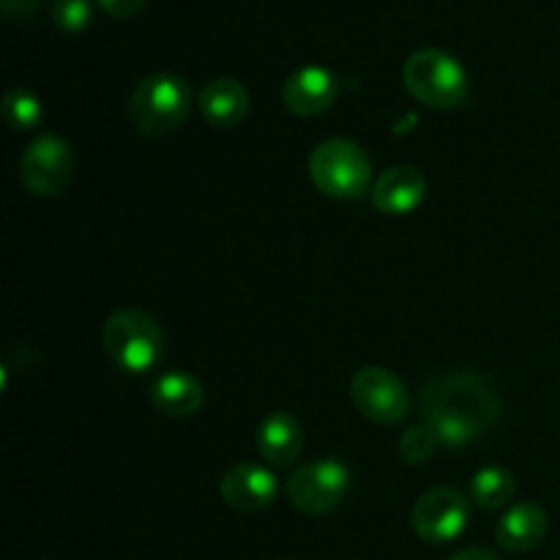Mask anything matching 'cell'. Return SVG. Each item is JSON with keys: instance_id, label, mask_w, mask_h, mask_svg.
<instances>
[{"instance_id": "6da1fadb", "label": "cell", "mask_w": 560, "mask_h": 560, "mask_svg": "<svg viewBox=\"0 0 560 560\" xmlns=\"http://www.w3.org/2000/svg\"><path fill=\"white\" fill-rule=\"evenodd\" d=\"M503 413L495 383L479 372H452L427 383L419 394L421 424L430 427L441 446L459 448L487 435Z\"/></svg>"}, {"instance_id": "7a4b0ae2", "label": "cell", "mask_w": 560, "mask_h": 560, "mask_svg": "<svg viewBox=\"0 0 560 560\" xmlns=\"http://www.w3.org/2000/svg\"><path fill=\"white\" fill-rule=\"evenodd\" d=\"M195 91L173 71H153L142 77L129 96V118L142 135H167L178 129L191 113Z\"/></svg>"}, {"instance_id": "3957f363", "label": "cell", "mask_w": 560, "mask_h": 560, "mask_svg": "<svg viewBox=\"0 0 560 560\" xmlns=\"http://www.w3.org/2000/svg\"><path fill=\"white\" fill-rule=\"evenodd\" d=\"M102 348L118 370L140 375L162 361L164 331L148 312L118 310L104 320Z\"/></svg>"}, {"instance_id": "277c9868", "label": "cell", "mask_w": 560, "mask_h": 560, "mask_svg": "<svg viewBox=\"0 0 560 560\" xmlns=\"http://www.w3.org/2000/svg\"><path fill=\"white\" fill-rule=\"evenodd\" d=\"M405 88L416 102L432 109H454L468 98V71L443 49H416L402 69Z\"/></svg>"}, {"instance_id": "5b68a950", "label": "cell", "mask_w": 560, "mask_h": 560, "mask_svg": "<svg viewBox=\"0 0 560 560\" xmlns=\"http://www.w3.org/2000/svg\"><path fill=\"white\" fill-rule=\"evenodd\" d=\"M310 175L323 195L334 200H359L372 189V159L359 142L331 137L312 151Z\"/></svg>"}, {"instance_id": "8992f818", "label": "cell", "mask_w": 560, "mask_h": 560, "mask_svg": "<svg viewBox=\"0 0 560 560\" xmlns=\"http://www.w3.org/2000/svg\"><path fill=\"white\" fill-rule=\"evenodd\" d=\"M350 485H353V476H350L348 465L339 459H315V463H306L293 470L284 485V495L301 514L323 517L342 506Z\"/></svg>"}, {"instance_id": "52a82bcc", "label": "cell", "mask_w": 560, "mask_h": 560, "mask_svg": "<svg viewBox=\"0 0 560 560\" xmlns=\"http://www.w3.org/2000/svg\"><path fill=\"white\" fill-rule=\"evenodd\" d=\"M350 399L364 419L392 427L408 419L410 399L408 386L386 366H361L350 381Z\"/></svg>"}, {"instance_id": "ba28073f", "label": "cell", "mask_w": 560, "mask_h": 560, "mask_svg": "<svg viewBox=\"0 0 560 560\" xmlns=\"http://www.w3.org/2000/svg\"><path fill=\"white\" fill-rule=\"evenodd\" d=\"M470 523V501L454 487H432L410 509V528L430 545L459 539Z\"/></svg>"}, {"instance_id": "9c48e42d", "label": "cell", "mask_w": 560, "mask_h": 560, "mask_svg": "<svg viewBox=\"0 0 560 560\" xmlns=\"http://www.w3.org/2000/svg\"><path fill=\"white\" fill-rule=\"evenodd\" d=\"M74 178V151L63 137L44 135L25 148L20 180L38 197H58Z\"/></svg>"}, {"instance_id": "30bf717a", "label": "cell", "mask_w": 560, "mask_h": 560, "mask_svg": "<svg viewBox=\"0 0 560 560\" xmlns=\"http://www.w3.org/2000/svg\"><path fill=\"white\" fill-rule=\"evenodd\" d=\"M339 77L323 66H301L299 71L284 80L282 102L284 107L301 118H315L328 113L339 96Z\"/></svg>"}, {"instance_id": "8fae6325", "label": "cell", "mask_w": 560, "mask_h": 560, "mask_svg": "<svg viewBox=\"0 0 560 560\" xmlns=\"http://www.w3.org/2000/svg\"><path fill=\"white\" fill-rule=\"evenodd\" d=\"M219 495L235 512L255 514L271 506L279 495L277 476L257 463L233 465L228 474L219 479Z\"/></svg>"}, {"instance_id": "7c38bea8", "label": "cell", "mask_w": 560, "mask_h": 560, "mask_svg": "<svg viewBox=\"0 0 560 560\" xmlns=\"http://www.w3.org/2000/svg\"><path fill=\"white\" fill-rule=\"evenodd\" d=\"M372 206L388 217H405L416 211L427 197V178L410 164H397L381 173L372 184Z\"/></svg>"}, {"instance_id": "4fadbf2b", "label": "cell", "mask_w": 560, "mask_h": 560, "mask_svg": "<svg viewBox=\"0 0 560 560\" xmlns=\"http://www.w3.org/2000/svg\"><path fill=\"white\" fill-rule=\"evenodd\" d=\"M257 452L271 468H290L304 452V430L288 410H273L257 427Z\"/></svg>"}, {"instance_id": "5bb4252c", "label": "cell", "mask_w": 560, "mask_h": 560, "mask_svg": "<svg viewBox=\"0 0 560 560\" xmlns=\"http://www.w3.org/2000/svg\"><path fill=\"white\" fill-rule=\"evenodd\" d=\"M550 530V517L534 501L517 503L501 517L495 528V541L506 552H530L545 541Z\"/></svg>"}, {"instance_id": "9a60e30c", "label": "cell", "mask_w": 560, "mask_h": 560, "mask_svg": "<svg viewBox=\"0 0 560 560\" xmlns=\"http://www.w3.org/2000/svg\"><path fill=\"white\" fill-rule=\"evenodd\" d=\"M197 107L202 118L217 129H235L249 113V93L238 80L219 77L197 93Z\"/></svg>"}, {"instance_id": "2e32d148", "label": "cell", "mask_w": 560, "mask_h": 560, "mask_svg": "<svg viewBox=\"0 0 560 560\" xmlns=\"http://www.w3.org/2000/svg\"><path fill=\"white\" fill-rule=\"evenodd\" d=\"M151 405L164 416H195L202 408V383L184 370L156 377L151 386Z\"/></svg>"}, {"instance_id": "e0dca14e", "label": "cell", "mask_w": 560, "mask_h": 560, "mask_svg": "<svg viewBox=\"0 0 560 560\" xmlns=\"http://www.w3.org/2000/svg\"><path fill=\"white\" fill-rule=\"evenodd\" d=\"M514 492H517V479L509 468L501 465H490V468H481L479 474L470 479V501L476 506L487 509H503L506 503H512Z\"/></svg>"}, {"instance_id": "ac0fdd59", "label": "cell", "mask_w": 560, "mask_h": 560, "mask_svg": "<svg viewBox=\"0 0 560 560\" xmlns=\"http://www.w3.org/2000/svg\"><path fill=\"white\" fill-rule=\"evenodd\" d=\"M3 118L16 131L38 129L44 120L42 98L27 88H11L3 96Z\"/></svg>"}, {"instance_id": "d6986e66", "label": "cell", "mask_w": 560, "mask_h": 560, "mask_svg": "<svg viewBox=\"0 0 560 560\" xmlns=\"http://www.w3.org/2000/svg\"><path fill=\"white\" fill-rule=\"evenodd\" d=\"M441 446L435 432L430 430L427 424L419 427H410L402 438H399V457L405 459L408 465H421V463H430L435 448Z\"/></svg>"}, {"instance_id": "ffe728a7", "label": "cell", "mask_w": 560, "mask_h": 560, "mask_svg": "<svg viewBox=\"0 0 560 560\" xmlns=\"http://www.w3.org/2000/svg\"><path fill=\"white\" fill-rule=\"evenodd\" d=\"M93 20V0H55L52 22L63 33H82Z\"/></svg>"}, {"instance_id": "44dd1931", "label": "cell", "mask_w": 560, "mask_h": 560, "mask_svg": "<svg viewBox=\"0 0 560 560\" xmlns=\"http://www.w3.org/2000/svg\"><path fill=\"white\" fill-rule=\"evenodd\" d=\"M96 3L115 20H129L145 9V0H96Z\"/></svg>"}, {"instance_id": "7402d4cb", "label": "cell", "mask_w": 560, "mask_h": 560, "mask_svg": "<svg viewBox=\"0 0 560 560\" xmlns=\"http://www.w3.org/2000/svg\"><path fill=\"white\" fill-rule=\"evenodd\" d=\"M0 5H3V14L9 20H27V16L36 14L38 0H0Z\"/></svg>"}, {"instance_id": "603a6c76", "label": "cell", "mask_w": 560, "mask_h": 560, "mask_svg": "<svg viewBox=\"0 0 560 560\" xmlns=\"http://www.w3.org/2000/svg\"><path fill=\"white\" fill-rule=\"evenodd\" d=\"M448 560H501V558L490 550H481V547H468V550H459L457 556H452Z\"/></svg>"}, {"instance_id": "cb8c5ba5", "label": "cell", "mask_w": 560, "mask_h": 560, "mask_svg": "<svg viewBox=\"0 0 560 560\" xmlns=\"http://www.w3.org/2000/svg\"><path fill=\"white\" fill-rule=\"evenodd\" d=\"M284 560H293V558H284Z\"/></svg>"}]
</instances>
